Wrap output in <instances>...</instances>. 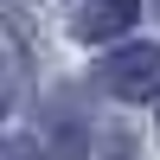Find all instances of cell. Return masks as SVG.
Returning a JSON list of instances; mask_svg holds the SVG:
<instances>
[{
    "label": "cell",
    "instance_id": "1",
    "mask_svg": "<svg viewBox=\"0 0 160 160\" xmlns=\"http://www.w3.org/2000/svg\"><path fill=\"white\" fill-rule=\"evenodd\" d=\"M96 83L109 90V96H122V102L160 96V45H122V51H109L102 71H96Z\"/></svg>",
    "mask_w": 160,
    "mask_h": 160
},
{
    "label": "cell",
    "instance_id": "2",
    "mask_svg": "<svg viewBox=\"0 0 160 160\" xmlns=\"http://www.w3.org/2000/svg\"><path fill=\"white\" fill-rule=\"evenodd\" d=\"M135 13H141V0H77V38L109 45L135 26Z\"/></svg>",
    "mask_w": 160,
    "mask_h": 160
},
{
    "label": "cell",
    "instance_id": "3",
    "mask_svg": "<svg viewBox=\"0 0 160 160\" xmlns=\"http://www.w3.org/2000/svg\"><path fill=\"white\" fill-rule=\"evenodd\" d=\"M0 160H38V148H32L26 135H19V141H0Z\"/></svg>",
    "mask_w": 160,
    "mask_h": 160
},
{
    "label": "cell",
    "instance_id": "4",
    "mask_svg": "<svg viewBox=\"0 0 160 160\" xmlns=\"http://www.w3.org/2000/svg\"><path fill=\"white\" fill-rule=\"evenodd\" d=\"M7 109H13V71L0 64V115H7Z\"/></svg>",
    "mask_w": 160,
    "mask_h": 160
}]
</instances>
